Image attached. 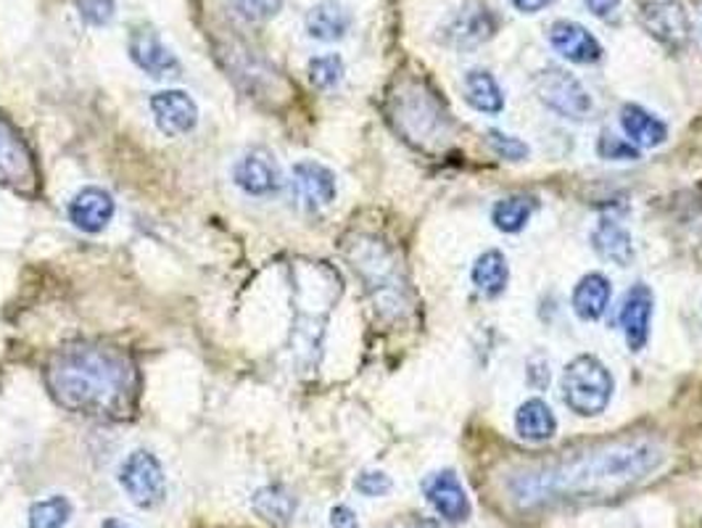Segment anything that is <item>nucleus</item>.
Masks as SVG:
<instances>
[{
  "label": "nucleus",
  "instance_id": "1",
  "mask_svg": "<svg viewBox=\"0 0 702 528\" xmlns=\"http://www.w3.org/2000/svg\"><path fill=\"white\" fill-rule=\"evenodd\" d=\"M662 462L666 452L649 439L605 441L555 462L515 471L504 481V488L513 505L523 510L610 499L653 479Z\"/></svg>",
  "mask_w": 702,
  "mask_h": 528
},
{
  "label": "nucleus",
  "instance_id": "2",
  "mask_svg": "<svg viewBox=\"0 0 702 528\" xmlns=\"http://www.w3.org/2000/svg\"><path fill=\"white\" fill-rule=\"evenodd\" d=\"M45 386L56 405L98 420H124L135 413L141 375L122 349L107 343H69L51 356Z\"/></svg>",
  "mask_w": 702,
  "mask_h": 528
},
{
  "label": "nucleus",
  "instance_id": "3",
  "mask_svg": "<svg viewBox=\"0 0 702 528\" xmlns=\"http://www.w3.org/2000/svg\"><path fill=\"white\" fill-rule=\"evenodd\" d=\"M346 260L352 262L354 273L363 277V283L370 290L372 301L383 315H402L404 312V277L399 260L383 241L370 235H357L346 243Z\"/></svg>",
  "mask_w": 702,
  "mask_h": 528
},
{
  "label": "nucleus",
  "instance_id": "4",
  "mask_svg": "<svg viewBox=\"0 0 702 528\" xmlns=\"http://www.w3.org/2000/svg\"><path fill=\"white\" fill-rule=\"evenodd\" d=\"M391 122L404 135V141L433 148L449 130V111L423 85H406L402 92L391 96Z\"/></svg>",
  "mask_w": 702,
  "mask_h": 528
},
{
  "label": "nucleus",
  "instance_id": "5",
  "mask_svg": "<svg viewBox=\"0 0 702 528\" xmlns=\"http://www.w3.org/2000/svg\"><path fill=\"white\" fill-rule=\"evenodd\" d=\"M560 392L566 405L581 418H597L613 399V375L592 354H581L570 360L560 378Z\"/></svg>",
  "mask_w": 702,
  "mask_h": 528
},
{
  "label": "nucleus",
  "instance_id": "6",
  "mask_svg": "<svg viewBox=\"0 0 702 528\" xmlns=\"http://www.w3.org/2000/svg\"><path fill=\"white\" fill-rule=\"evenodd\" d=\"M534 90L539 101L553 109L555 114L583 122L592 114V96L583 88L581 79L570 75L568 69L560 66H544L539 75L534 77Z\"/></svg>",
  "mask_w": 702,
  "mask_h": 528
},
{
  "label": "nucleus",
  "instance_id": "7",
  "mask_svg": "<svg viewBox=\"0 0 702 528\" xmlns=\"http://www.w3.org/2000/svg\"><path fill=\"white\" fill-rule=\"evenodd\" d=\"M120 486L130 502L141 510H154L167 499V475L156 454L146 449H135L120 468Z\"/></svg>",
  "mask_w": 702,
  "mask_h": 528
},
{
  "label": "nucleus",
  "instance_id": "8",
  "mask_svg": "<svg viewBox=\"0 0 702 528\" xmlns=\"http://www.w3.org/2000/svg\"><path fill=\"white\" fill-rule=\"evenodd\" d=\"M41 183L35 156L30 145L19 135L9 117L0 114V185L16 190V194L32 196Z\"/></svg>",
  "mask_w": 702,
  "mask_h": 528
},
{
  "label": "nucleus",
  "instance_id": "9",
  "mask_svg": "<svg viewBox=\"0 0 702 528\" xmlns=\"http://www.w3.org/2000/svg\"><path fill=\"white\" fill-rule=\"evenodd\" d=\"M494 32L497 16L491 13L489 6L470 0V3L459 6V9L444 19L442 30H438V40H442V45H446V48L470 51L491 40Z\"/></svg>",
  "mask_w": 702,
  "mask_h": 528
},
{
  "label": "nucleus",
  "instance_id": "10",
  "mask_svg": "<svg viewBox=\"0 0 702 528\" xmlns=\"http://www.w3.org/2000/svg\"><path fill=\"white\" fill-rule=\"evenodd\" d=\"M636 19L649 35L671 51H681L692 37V22L679 0H642L636 6Z\"/></svg>",
  "mask_w": 702,
  "mask_h": 528
},
{
  "label": "nucleus",
  "instance_id": "11",
  "mask_svg": "<svg viewBox=\"0 0 702 528\" xmlns=\"http://www.w3.org/2000/svg\"><path fill=\"white\" fill-rule=\"evenodd\" d=\"M291 185H293V196H297L299 207L307 211H320L331 207L338 194L336 175H333L325 164L312 162V158L293 164Z\"/></svg>",
  "mask_w": 702,
  "mask_h": 528
},
{
  "label": "nucleus",
  "instance_id": "12",
  "mask_svg": "<svg viewBox=\"0 0 702 528\" xmlns=\"http://www.w3.org/2000/svg\"><path fill=\"white\" fill-rule=\"evenodd\" d=\"M156 128L167 138H182L199 124V106L186 90H159L151 96Z\"/></svg>",
  "mask_w": 702,
  "mask_h": 528
},
{
  "label": "nucleus",
  "instance_id": "13",
  "mask_svg": "<svg viewBox=\"0 0 702 528\" xmlns=\"http://www.w3.org/2000/svg\"><path fill=\"white\" fill-rule=\"evenodd\" d=\"M114 211H116L114 196H111L109 190L88 185V188L77 190V194L71 196L67 215H69V222L75 224L77 230L96 235L109 228V222L114 220Z\"/></svg>",
  "mask_w": 702,
  "mask_h": 528
},
{
  "label": "nucleus",
  "instance_id": "14",
  "mask_svg": "<svg viewBox=\"0 0 702 528\" xmlns=\"http://www.w3.org/2000/svg\"><path fill=\"white\" fill-rule=\"evenodd\" d=\"M423 494L433 505V510L442 515L444 520H449V524H463V520L470 518V510H473L468 494H465L463 484H459V479L452 471L431 473L423 481Z\"/></svg>",
  "mask_w": 702,
  "mask_h": 528
},
{
  "label": "nucleus",
  "instance_id": "15",
  "mask_svg": "<svg viewBox=\"0 0 702 528\" xmlns=\"http://www.w3.org/2000/svg\"><path fill=\"white\" fill-rule=\"evenodd\" d=\"M653 307H655V296L645 283H636V286H632V290L626 294V299H623L619 322L632 352L645 349V343L649 339V326H653Z\"/></svg>",
  "mask_w": 702,
  "mask_h": 528
},
{
  "label": "nucleus",
  "instance_id": "16",
  "mask_svg": "<svg viewBox=\"0 0 702 528\" xmlns=\"http://www.w3.org/2000/svg\"><path fill=\"white\" fill-rule=\"evenodd\" d=\"M233 180L244 194L265 198L278 194L283 177H280L278 164H275V158L270 154H265V151H252V154L238 158V164H235L233 169Z\"/></svg>",
  "mask_w": 702,
  "mask_h": 528
},
{
  "label": "nucleus",
  "instance_id": "17",
  "mask_svg": "<svg viewBox=\"0 0 702 528\" xmlns=\"http://www.w3.org/2000/svg\"><path fill=\"white\" fill-rule=\"evenodd\" d=\"M549 45L573 64H597L602 58L600 40L583 24L568 22V19H560L549 26Z\"/></svg>",
  "mask_w": 702,
  "mask_h": 528
},
{
  "label": "nucleus",
  "instance_id": "18",
  "mask_svg": "<svg viewBox=\"0 0 702 528\" xmlns=\"http://www.w3.org/2000/svg\"><path fill=\"white\" fill-rule=\"evenodd\" d=\"M127 51L130 58L151 77H167L177 69V56L164 45V40L156 35L154 30H148V26L130 32Z\"/></svg>",
  "mask_w": 702,
  "mask_h": 528
},
{
  "label": "nucleus",
  "instance_id": "19",
  "mask_svg": "<svg viewBox=\"0 0 702 528\" xmlns=\"http://www.w3.org/2000/svg\"><path fill=\"white\" fill-rule=\"evenodd\" d=\"M621 128L636 148H658L668 138L666 122L636 103H626L621 109Z\"/></svg>",
  "mask_w": 702,
  "mask_h": 528
},
{
  "label": "nucleus",
  "instance_id": "20",
  "mask_svg": "<svg viewBox=\"0 0 702 528\" xmlns=\"http://www.w3.org/2000/svg\"><path fill=\"white\" fill-rule=\"evenodd\" d=\"M592 246L602 260L619 264V267H628L636 254L632 233L621 222L610 220V217H602L597 222V228L592 230Z\"/></svg>",
  "mask_w": 702,
  "mask_h": 528
},
{
  "label": "nucleus",
  "instance_id": "21",
  "mask_svg": "<svg viewBox=\"0 0 702 528\" xmlns=\"http://www.w3.org/2000/svg\"><path fill=\"white\" fill-rule=\"evenodd\" d=\"M352 13L338 0H323L307 13V32L320 43H336L349 32Z\"/></svg>",
  "mask_w": 702,
  "mask_h": 528
},
{
  "label": "nucleus",
  "instance_id": "22",
  "mask_svg": "<svg viewBox=\"0 0 702 528\" xmlns=\"http://www.w3.org/2000/svg\"><path fill=\"white\" fill-rule=\"evenodd\" d=\"M610 296H613V288H610L608 277L600 273H589L576 283L573 294H570V304H573V312L579 315L581 320L594 322L605 315Z\"/></svg>",
  "mask_w": 702,
  "mask_h": 528
},
{
  "label": "nucleus",
  "instance_id": "23",
  "mask_svg": "<svg viewBox=\"0 0 702 528\" xmlns=\"http://www.w3.org/2000/svg\"><path fill=\"white\" fill-rule=\"evenodd\" d=\"M515 431L523 441L544 444L557 433V418L544 399H526L515 413Z\"/></svg>",
  "mask_w": 702,
  "mask_h": 528
},
{
  "label": "nucleus",
  "instance_id": "24",
  "mask_svg": "<svg viewBox=\"0 0 702 528\" xmlns=\"http://www.w3.org/2000/svg\"><path fill=\"white\" fill-rule=\"evenodd\" d=\"M252 507L265 524L283 528L297 515V497L283 484H267L254 492Z\"/></svg>",
  "mask_w": 702,
  "mask_h": 528
},
{
  "label": "nucleus",
  "instance_id": "25",
  "mask_svg": "<svg viewBox=\"0 0 702 528\" xmlns=\"http://www.w3.org/2000/svg\"><path fill=\"white\" fill-rule=\"evenodd\" d=\"M465 101L483 114H500L504 109V96L500 82L487 69H470L465 75Z\"/></svg>",
  "mask_w": 702,
  "mask_h": 528
},
{
  "label": "nucleus",
  "instance_id": "26",
  "mask_svg": "<svg viewBox=\"0 0 702 528\" xmlns=\"http://www.w3.org/2000/svg\"><path fill=\"white\" fill-rule=\"evenodd\" d=\"M470 280L483 296H500L510 280V267L502 251H483L470 270Z\"/></svg>",
  "mask_w": 702,
  "mask_h": 528
},
{
  "label": "nucleus",
  "instance_id": "27",
  "mask_svg": "<svg viewBox=\"0 0 702 528\" xmlns=\"http://www.w3.org/2000/svg\"><path fill=\"white\" fill-rule=\"evenodd\" d=\"M534 211H536L534 196H523V194L508 196L494 204V209H491V222H494V228L502 230V233H521V230L528 224Z\"/></svg>",
  "mask_w": 702,
  "mask_h": 528
},
{
  "label": "nucleus",
  "instance_id": "28",
  "mask_svg": "<svg viewBox=\"0 0 702 528\" xmlns=\"http://www.w3.org/2000/svg\"><path fill=\"white\" fill-rule=\"evenodd\" d=\"M71 520V502L62 494H51L30 507V528H67Z\"/></svg>",
  "mask_w": 702,
  "mask_h": 528
},
{
  "label": "nucleus",
  "instance_id": "29",
  "mask_svg": "<svg viewBox=\"0 0 702 528\" xmlns=\"http://www.w3.org/2000/svg\"><path fill=\"white\" fill-rule=\"evenodd\" d=\"M344 77V58L338 53H325V56H314L310 62V82L317 90L336 88Z\"/></svg>",
  "mask_w": 702,
  "mask_h": 528
},
{
  "label": "nucleus",
  "instance_id": "30",
  "mask_svg": "<svg viewBox=\"0 0 702 528\" xmlns=\"http://www.w3.org/2000/svg\"><path fill=\"white\" fill-rule=\"evenodd\" d=\"M487 143L497 156L504 158V162H526L528 158V145L523 143L521 138L504 135L502 130H489Z\"/></svg>",
  "mask_w": 702,
  "mask_h": 528
},
{
  "label": "nucleus",
  "instance_id": "31",
  "mask_svg": "<svg viewBox=\"0 0 702 528\" xmlns=\"http://www.w3.org/2000/svg\"><path fill=\"white\" fill-rule=\"evenodd\" d=\"M597 154L608 158V162H634V158H639V148H636L634 143L621 141V138H615L613 132L605 130L600 135V141H597Z\"/></svg>",
  "mask_w": 702,
  "mask_h": 528
},
{
  "label": "nucleus",
  "instance_id": "32",
  "mask_svg": "<svg viewBox=\"0 0 702 528\" xmlns=\"http://www.w3.org/2000/svg\"><path fill=\"white\" fill-rule=\"evenodd\" d=\"M77 11L90 26H107L116 13V0H77Z\"/></svg>",
  "mask_w": 702,
  "mask_h": 528
},
{
  "label": "nucleus",
  "instance_id": "33",
  "mask_svg": "<svg viewBox=\"0 0 702 528\" xmlns=\"http://www.w3.org/2000/svg\"><path fill=\"white\" fill-rule=\"evenodd\" d=\"M233 6L246 22H267L283 9V0H233Z\"/></svg>",
  "mask_w": 702,
  "mask_h": 528
},
{
  "label": "nucleus",
  "instance_id": "34",
  "mask_svg": "<svg viewBox=\"0 0 702 528\" xmlns=\"http://www.w3.org/2000/svg\"><path fill=\"white\" fill-rule=\"evenodd\" d=\"M354 486H357V492L365 494V497H383V494L391 492L393 484L383 471H365L357 475Z\"/></svg>",
  "mask_w": 702,
  "mask_h": 528
},
{
  "label": "nucleus",
  "instance_id": "35",
  "mask_svg": "<svg viewBox=\"0 0 702 528\" xmlns=\"http://www.w3.org/2000/svg\"><path fill=\"white\" fill-rule=\"evenodd\" d=\"M331 526L333 528H359V520H357V515H354L352 507L336 505L331 510Z\"/></svg>",
  "mask_w": 702,
  "mask_h": 528
},
{
  "label": "nucleus",
  "instance_id": "36",
  "mask_svg": "<svg viewBox=\"0 0 702 528\" xmlns=\"http://www.w3.org/2000/svg\"><path fill=\"white\" fill-rule=\"evenodd\" d=\"M587 3V9L594 13V16L600 19H610L615 11H619L621 0H583Z\"/></svg>",
  "mask_w": 702,
  "mask_h": 528
},
{
  "label": "nucleus",
  "instance_id": "37",
  "mask_svg": "<svg viewBox=\"0 0 702 528\" xmlns=\"http://www.w3.org/2000/svg\"><path fill=\"white\" fill-rule=\"evenodd\" d=\"M549 3H553V0H513L515 9L523 13H539L542 9H547Z\"/></svg>",
  "mask_w": 702,
  "mask_h": 528
},
{
  "label": "nucleus",
  "instance_id": "38",
  "mask_svg": "<svg viewBox=\"0 0 702 528\" xmlns=\"http://www.w3.org/2000/svg\"><path fill=\"white\" fill-rule=\"evenodd\" d=\"M103 528H127V526H124V524H120V520L109 518V520H103Z\"/></svg>",
  "mask_w": 702,
  "mask_h": 528
}]
</instances>
